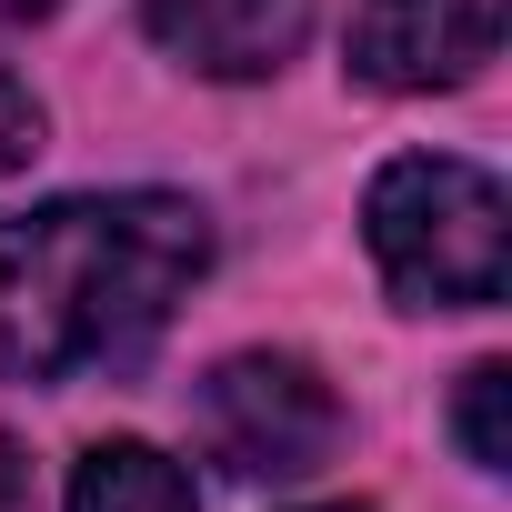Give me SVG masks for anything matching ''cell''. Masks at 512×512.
I'll use <instances>...</instances> for the list:
<instances>
[{
    "label": "cell",
    "mask_w": 512,
    "mask_h": 512,
    "mask_svg": "<svg viewBox=\"0 0 512 512\" xmlns=\"http://www.w3.org/2000/svg\"><path fill=\"white\" fill-rule=\"evenodd\" d=\"M372 272L402 312H492L512 282V201L482 161L402 151L362 191Z\"/></svg>",
    "instance_id": "cell-2"
},
{
    "label": "cell",
    "mask_w": 512,
    "mask_h": 512,
    "mask_svg": "<svg viewBox=\"0 0 512 512\" xmlns=\"http://www.w3.org/2000/svg\"><path fill=\"white\" fill-rule=\"evenodd\" d=\"M0 512H41V482H31V452L0 442Z\"/></svg>",
    "instance_id": "cell-9"
},
{
    "label": "cell",
    "mask_w": 512,
    "mask_h": 512,
    "mask_svg": "<svg viewBox=\"0 0 512 512\" xmlns=\"http://www.w3.org/2000/svg\"><path fill=\"white\" fill-rule=\"evenodd\" d=\"M302 512H372V502H302Z\"/></svg>",
    "instance_id": "cell-11"
},
{
    "label": "cell",
    "mask_w": 512,
    "mask_h": 512,
    "mask_svg": "<svg viewBox=\"0 0 512 512\" xmlns=\"http://www.w3.org/2000/svg\"><path fill=\"white\" fill-rule=\"evenodd\" d=\"M141 31L191 81H272L312 41V0H141Z\"/></svg>",
    "instance_id": "cell-5"
},
{
    "label": "cell",
    "mask_w": 512,
    "mask_h": 512,
    "mask_svg": "<svg viewBox=\"0 0 512 512\" xmlns=\"http://www.w3.org/2000/svg\"><path fill=\"white\" fill-rule=\"evenodd\" d=\"M211 272V211L181 191H71L0 211V382L131 372Z\"/></svg>",
    "instance_id": "cell-1"
},
{
    "label": "cell",
    "mask_w": 512,
    "mask_h": 512,
    "mask_svg": "<svg viewBox=\"0 0 512 512\" xmlns=\"http://www.w3.org/2000/svg\"><path fill=\"white\" fill-rule=\"evenodd\" d=\"M191 432L231 482H302L342 452V402L302 352H231L201 372Z\"/></svg>",
    "instance_id": "cell-3"
},
{
    "label": "cell",
    "mask_w": 512,
    "mask_h": 512,
    "mask_svg": "<svg viewBox=\"0 0 512 512\" xmlns=\"http://www.w3.org/2000/svg\"><path fill=\"white\" fill-rule=\"evenodd\" d=\"M452 432H462V462L472 472H512V362H472L462 372Z\"/></svg>",
    "instance_id": "cell-7"
},
{
    "label": "cell",
    "mask_w": 512,
    "mask_h": 512,
    "mask_svg": "<svg viewBox=\"0 0 512 512\" xmlns=\"http://www.w3.org/2000/svg\"><path fill=\"white\" fill-rule=\"evenodd\" d=\"M502 51V0H362L352 11V81L372 91H462Z\"/></svg>",
    "instance_id": "cell-4"
},
{
    "label": "cell",
    "mask_w": 512,
    "mask_h": 512,
    "mask_svg": "<svg viewBox=\"0 0 512 512\" xmlns=\"http://www.w3.org/2000/svg\"><path fill=\"white\" fill-rule=\"evenodd\" d=\"M61 0H0V31H21V21H51Z\"/></svg>",
    "instance_id": "cell-10"
},
{
    "label": "cell",
    "mask_w": 512,
    "mask_h": 512,
    "mask_svg": "<svg viewBox=\"0 0 512 512\" xmlns=\"http://www.w3.org/2000/svg\"><path fill=\"white\" fill-rule=\"evenodd\" d=\"M31 151H41V101H31L21 71H0V181H11Z\"/></svg>",
    "instance_id": "cell-8"
},
{
    "label": "cell",
    "mask_w": 512,
    "mask_h": 512,
    "mask_svg": "<svg viewBox=\"0 0 512 512\" xmlns=\"http://www.w3.org/2000/svg\"><path fill=\"white\" fill-rule=\"evenodd\" d=\"M71 512H201V492L161 442H91L71 462Z\"/></svg>",
    "instance_id": "cell-6"
}]
</instances>
